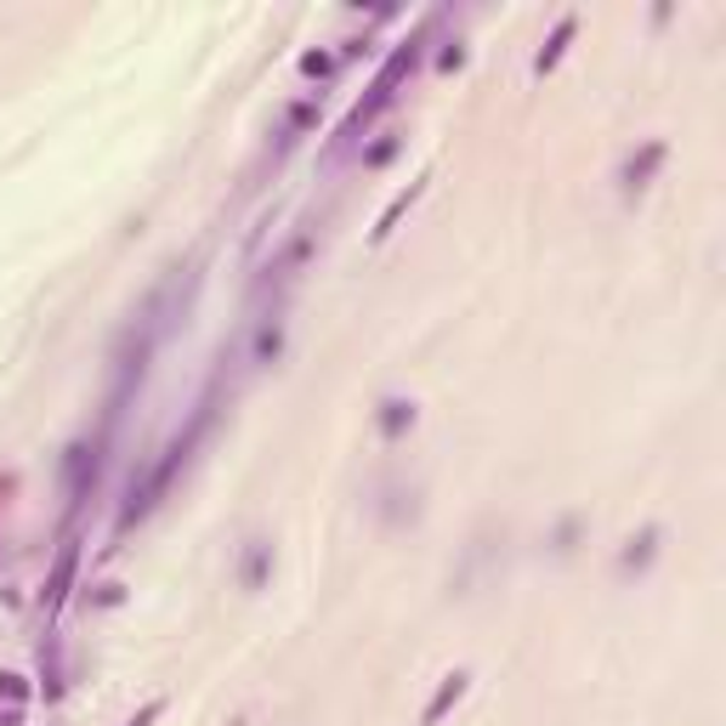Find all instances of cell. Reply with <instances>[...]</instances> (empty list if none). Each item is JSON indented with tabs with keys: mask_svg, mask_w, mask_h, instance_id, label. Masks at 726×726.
<instances>
[{
	"mask_svg": "<svg viewBox=\"0 0 726 726\" xmlns=\"http://www.w3.org/2000/svg\"><path fill=\"white\" fill-rule=\"evenodd\" d=\"M205 432H211V404H199V415H193V420L182 425V432L160 448V460L148 466L142 477H131V488H125V499H119V517H114V522H119V534L154 517V506H160V499L170 494V483H177V471L193 460V448H199V437H205Z\"/></svg>",
	"mask_w": 726,
	"mask_h": 726,
	"instance_id": "6da1fadb",
	"label": "cell"
},
{
	"mask_svg": "<svg viewBox=\"0 0 726 726\" xmlns=\"http://www.w3.org/2000/svg\"><path fill=\"white\" fill-rule=\"evenodd\" d=\"M103 460H109V437H80L63 448V494H68V522H80L86 499L103 483Z\"/></svg>",
	"mask_w": 726,
	"mask_h": 726,
	"instance_id": "7a4b0ae2",
	"label": "cell"
},
{
	"mask_svg": "<svg viewBox=\"0 0 726 726\" xmlns=\"http://www.w3.org/2000/svg\"><path fill=\"white\" fill-rule=\"evenodd\" d=\"M74 573H80V534H68V539L58 545V562H52V573H46V590H40V608H46V613H58V608L68 602Z\"/></svg>",
	"mask_w": 726,
	"mask_h": 726,
	"instance_id": "3957f363",
	"label": "cell"
},
{
	"mask_svg": "<svg viewBox=\"0 0 726 726\" xmlns=\"http://www.w3.org/2000/svg\"><path fill=\"white\" fill-rule=\"evenodd\" d=\"M664 160H670V148L653 137V142H641L636 148V154L631 160H624V170H619V182H624V193H641L647 182H653L659 177V170H664Z\"/></svg>",
	"mask_w": 726,
	"mask_h": 726,
	"instance_id": "277c9868",
	"label": "cell"
},
{
	"mask_svg": "<svg viewBox=\"0 0 726 726\" xmlns=\"http://www.w3.org/2000/svg\"><path fill=\"white\" fill-rule=\"evenodd\" d=\"M659 545H664V528H659V522H647L641 534H631V539H624V550H619V573H624V579H636V573H647V568H653Z\"/></svg>",
	"mask_w": 726,
	"mask_h": 726,
	"instance_id": "5b68a950",
	"label": "cell"
},
{
	"mask_svg": "<svg viewBox=\"0 0 726 726\" xmlns=\"http://www.w3.org/2000/svg\"><path fill=\"white\" fill-rule=\"evenodd\" d=\"M284 353V307H267L256 318V335H250V364H279Z\"/></svg>",
	"mask_w": 726,
	"mask_h": 726,
	"instance_id": "8992f818",
	"label": "cell"
},
{
	"mask_svg": "<svg viewBox=\"0 0 726 726\" xmlns=\"http://www.w3.org/2000/svg\"><path fill=\"white\" fill-rule=\"evenodd\" d=\"M466 692H471V670H448L443 682H437V692L425 698V710H420V726H437V721H443L448 710L460 704Z\"/></svg>",
	"mask_w": 726,
	"mask_h": 726,
	"instance_id": "52a82bcc",
	"label": "cell"
},
{
	"mask_svg": "<svg viewBox=\"0 0 726 726\" xmlns=\"http://www.w3.org/2000/svg\"><path fill=\"white\" fill-rule=\"evenodd\" d=\"M573 35H579V17H573V12H562V17H557V29H550V40H545L539 52H534V74H539V80H545V74H550V68H557V63L568 58Z\"/></svg>",
	"mask_w": 726,
	"mask_h": 726,
	"instance_id": "ba28073f",
	"label": "cell"
},
{
	"mask_svg": "<svg viewBox=\"0 0 726 726\" xmlns=\"http://www.w3.org/2000/svg\"><path fill=\"white\" fill-rule=\"evenodd\" d=\"M420 409L409 404V397H381V409H374V432H381L386 443H397L404 432H415Z\"/></svg>",
	"mask_w": 726,
	"mask_h": 726,
	"instance_id": "9c48e42d",
	"label": "cell"
},
{
	"mask_svg": "<svg viewBox=\"0 0 726 726\" xmlns=\"http://www.w3.org/2000/svg\"><path fill=\"white\" fill-rule=\"evenodd\" d=\"M68 687V670H63V641L58 636H46L40 641V692H46V704H58Z\"/></svg>",
	"mask_w": 726,
	"mask_h": 726,
	"instance_id": "30bf717a",
	"label": "cell"
},
{
	"mask_svg": "<svg viewBox=\"0 0 726 726\" xmlns=\"http://www.w3.org/2000/svg\"><path fill=\"white\" fill-rule=\"evenodd\" d=\"M272 573V539H244V557H239V585L244 590H262Z\"/></svg>",
	"mask_w": 726,
	"mask_h": 726,
	"instance_id": "8fae6325",
	"label": "cell"
},
{
	"mask_svg": "<svg viewBox=\"0 0 726 726\" xmlns=\"http://www.w3.org/2000/svg\"><path fill=\"white\" fill-rule=\"evenodd\" d=\"M420 193H425V182H409L404 193H397V199H392V205L381 211V221H374V228H369V244H386V239L397 233V221H404V216H409V205H415V199H420Z\"/></svg>",
	"mask_w": 726,
	"mask_h": 726,
	"instance_id": "7c38bea8",
	"label": "cell"
},
{
	"mask_svg": "<svg viewBox=\"0 0 726 726\" xmlns=\"http://www.w3.org/2000/svg\"><path fill=\"white\" fill-rule=\"evenodd\" d=\"M29 675H17V670H0V698H7V704L12 710H23V704H29Z\"/></svg>",
	"mask_w": 726,
	"mask_h": 726,
	"instance_id": "4fadbf2b",
	"label": "cell"
},
{
	"mask_svg": "<svg viewBox=\"0 0 726 726\" xmlns=\"http://www.w3.org/2000/svg\"><path fill=\"white\" fill-rule=\"evenodd\" d=\"M335 63H341L335 52H307V58H302V74H307V80H330Z\"/></svg>",
	"mask_w": 726,
	"mask_h": 726,
	"instance_id": "5bb4252c",
	"label": "cell"
},
{
	"mask_svg": "<svg viewBox=\"0 0 726 726\" xmlns=\"http://www.w3.org/2000/svg\"><path fill=\"white\" fill-rule=\"evenodd\" d=\"M86 602H97V608H119V602H125V585H114V579H109V585L86 590Z\"/></svg>",
	"mask_w": 726,
	"mask_h": 726,
	"instance_id": "9a60e30c",
	"label": "cell"
},
{
	"mask_svg": "<svg viewBox=\"0 0 726 726\" xmlns=\"http://www.w3.org/2000/svg\"><path fill=\"white\" fill-rule=\"evenodd\" d=\"M392 154H397V137H386V142H374V148H364V165H369V170H381V165H386Z\"/></svg>",
	"mask_w": 726,
	"mask_h": 726,
	"instance_id": "2e32d148",
	"label": "cell"
},
{
	"mask_svg": "<svg viewBox=\"0 0 726 726\" xmlns=\"http://www.w3.org/2000/svg\"><path fill=\"white\" fill-rule=\"evenodd\" d=\"M573 539H579V517H562V528H557V539H550V545H557L562 557H568V550H573Z\"/></svg>",
	"mask_w": 726,
	"mask_h": 726,
	"instance_id": "e0dca14e",
	"label": "cell"
},
{
	"mask_svg": "<svg viewBox=\"0 0 726 726\" xmlns=\"http://www.w3.org/2000/svg\"><path fill=\"white\" fill-rule=\"evenodd\" d=\"M160 715H165V698H148V704H142V710H137L131 721H125V726H154Z\"/></svg>",
	"mask_w": 726,
	"mask_h": 726,
	"instance_id": "ac0fdd59",
	"label": "cell"
},
{
	"mask_svg": "<svg viewBox=\"0 0 726 726\" xmlns=\"http://www.w3.org/2000/svg\"><path fill=\"white\" fill-rule=\"evenodd\" d=\"M466 63V46L460 40H443V52H437V68H460Z\"/></svg>",
	"mask_w": 726,
	"mask_h": 726,
	"instance_id": "d6986e66",
	"label": "cell"
},
{
	"mask_svg": "<svg viewBox=\"0 0 726 726\" xmlns=\"http://www.w3.org/2000/svg\"><path fill=\"white\" fill-rule=\"evenodd\" d=\"M23 721V710H7V715H0V726H17Z\"/></svg>",
	"mask_w": 726,
	"mask_h": 726,
	"instance_id": "ffe728a7",
	"label": "cell"
}]
</instances>
